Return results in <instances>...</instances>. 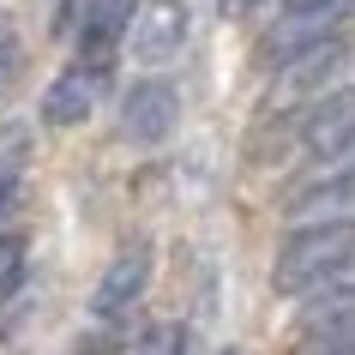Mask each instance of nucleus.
<instances>
[{
    "label": "nucleus",
    "mask_w": 355,
    "mask_h": 355,
    "mask_svg": "<svg viewBox=\"0 0 355 355\" xmlns=\"http://www.w3.org/2000/svg\"><path fill=\"white\" fill-rule=\"evenodd\" d=\"M96 6H103V0H60V19H55V31H67V37H73L78 24L91 19Z\"/></svg>",
    "instance_id": "obj_13"
},
{
    "label": "nucleus",
    "mask_w": 355,
    "mask_h": 355,
    "mask_svg": "<svg viewBox=\"0 0 355 355\" xmlns=\"http://www.w3.org/2000/svg\"><path fill=\"white\" fill-rule=\"evenodd\" d=\"M229 355H241V349H229Z\"/></svg>",
    "instance_id": "obj_17"
},
{
    "label": "nucleus",
    "mask_w": 355,
    "mask_h": 355,
    "mask_svg": "<svg viewBox=\"0 0 355 355\" xmlns=\"http://www.w3.org/2000/svg\"><path fill=\"white\" fill-rule=\"evenodd\" d=\"M96 96H103V73L73 67V73H60L55 85L42 91V121H49V127H78V121H91Z\"/></svg>",
    "instance_id": "obj_6"
},
{
    "label": "nucleus",
    "mask_w": 355,
    "mask_h": 355,
    "mask_svg": "<svg viewBox=\"0 0 355 355\" xmlns=\"http://www.w3.org/2000/svg\"><path fill=\"white\" fill-rule=\"evenodd\" d=\"M145 283H150V247L145 241H132L114 253V265L103 271V283H96V313L114 319V313H127L132 301L145 295Z\"/></svg>",
    "instance_id": "obj_5"
},
{
    "label": "nucleus",
    "mask_w": 355,
    "mask_h": 355,
    "mask_svg": "<svg viewBox=\"0 0 355 355\" xmlns=\"http://www.w3.org/2000/svg\"><path fill=\"white\" fill-rule=\"evenodd\" d=\"M31 277V241L24 235H0V301H12Z\"/></svg>",
    "instance_id": "obj_11"
},
{
    "label": "nucleus",
    "mask_w": 355,
    "mask_h": 355,
    "mask_svg": "<svg viewBox=\"0 0 355 355\" xmlns=\"http://www.w3.org/2000/svg\"><path fill=\"white\" fill-rule=\"evenodd\" d=\"M349 132H355L349 96H331V103H313V114H307L301 139H307V150H313V157H349Z\"/></svg>",
    "instance_id": "obj_10"
},
{
    "label": "nucleus",
    "mask_w": 355,
    "mask_h": 355,
    "mask_svg": "<svg viewBox=\"0 0 355 355\" xmlns=\"http://www.w3.org/2000/svg\"><path fill=\"white\" fill-rule=\"evenodd\" d=\"M247 6H259V0H223V12H247Z\"/></svg>",
    "instance_id": "obj_16"
},
{
    "label": "nucleus",
    "mask_w": 355,
    "mask_h": 355,
    "mask_svg": "<svg viewBox=\"0 0 355 355\" xmlns=\"http://www.w3.org/2000/svg\"><path fill=\"white\" fill-rule=\"evenodd\" d=\"M349 168H337L331 187H301L289 205H283V217H289V229L295 235H307V229H349Z\"/></svg>",
    "instance_id": "obj_4"
},
{
    "label": "nucleus",
    "mask_w": 355,
    "mask_h": 355,
    "mask_svg": "<svg viewBox=\"0 0 355 355\" xmlns=\"http://www.w3.org/2000/svg\"><path fill=\"white\" fill-rule=\"evenodd\" d=\"M187 6L181 0H145V6H132L127 12V42L132 55L150 60V67H163V60L181 55V42H187Z\"/></svg>",
    "instance_id": "obj_2"
},
{
    "label": "nucleus",
    "mask_w": 355,
    "mask_h": 355,
    "mask_svg": "<svg viewBox=\"0 0 355 355\" xmlns=\"http://www.w3.org/2000/svg\"><path fill=\"white\" fill-rule=\"evenodd\" d=\"M343 73H349V49L343 42H319V49H307V55H295L283 67V91H301L313 103H325V85H337Z\"/></svg>",
    "instance_id": "obj_7"
},
{
    "label": "nucleus",
    "mask_w": 355,
    "mask_h": 355,
    "mask_svg": "<svg viewBox=\"0 0 355 355\" xmlns=\"http://www.w3.org/2000/svg\"><path fill=\"white\" fill-rule=\"evenodd\" d=\"M127 12H132L127 0H103L91 19L73 31V37H78V60H85V73H103V67H109L114 42L127 37Z\"/></svg>",
    "instance_id": "obj_8"
},
{
    "label": "nucleus",
    "mask_w": 355,
    "mask_h": 355,
    "mask_svg": "<svg viewBox=\"0 0 355 355\" xmlns=\"http://www.w3.org/2000/svg\"><path fill=\"white\" fill-rule=\"evenodd\" d=\"M349 271V229H307V235H289L271 265V283L283 295H307L325 277Z\"/></svg>",
    "instance_id": "obj_1"
},
{
    "label": "nucleus",
    "mask_w": 355,
    "mask_h": 355,
    "mask_svg": "<svg viewBox=\"0 0 355 355\" xmlns=\"http://www.w3.org/2000/svg\"><path fill=\"white\" fill-rule=\"evenodd\" d=\"M132 355H187V331L181 325H145V337H139V349Z\"/></svg>",
    "instance_id": "obj_12"
},
{
    "label": "nucleus",
    "mask_w": 355,
    "mask_h": 355,
    "mask_svg": "<svg viewBox=\"0 0 355 355\" xmlns=\"http://www.w3.org/2000/svg\"><path fill=\"white\" fill-rule=\"evenodd\" d=\"M313 355H349V337H331V343H319Z\"/></svg>",
    "instance_id": "obj_14"
},
{
    "label": "nucleus",
    "mask_w": 355,
    "mask_h": 355,
    "mask_svg": "<svg viewBox=\"0 0 355 355\" xmlns=\"http://www.w3.org/2000/svg\"><path fill=\"white\" fill-rule=\"evenodd\" d=\"M175 114H181V96H175V85H163V78H145V85H132V91H127L121 127H127V139H139V145H157V139H168Z\"/></svg>",
    "instance_id": "obj_3"
},
{
    "label": "nucleus",
    "mask_w": 355,
    "mask_h": 355,
    "mask_svg": "<svg viewBox=\"0 0 355 355\" xmlns=\"http://www.w3.org/2000/svg\"><path fill=\"white\" fill-rule=\"evenodd\" d=\"M319 6H337V0H289V12H319Z\"/></svg>",
    "instance_id": "obj_15"
},
{
    "label": "nucleus",
    "mask_w": 355,
    "mask_h": 355,
    "mask_svg": "<svg viewBox=\"0 0 355 355\" xmlns=\"http://www.w3.org/2000/svg\"><path fill=\"white\" fill-rule=\"evenodd\" d=\"M337 19H343V0H337V6H319V12H289V19H283V31L271 37V60H277V67H289L295 55L319 49V42L331 37Z\"/></svg>",
    "instance_id": "obj_9"
}]
</instances>
